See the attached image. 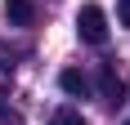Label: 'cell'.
<instances>
[{
  "instance_id": "cell-1",
  "label": "cell",
  "mask_w": 130,
  "mask_h": 125,
  "mask_svg": "<svg viewBox=\"0 0 130 125\" xmlns=\"http://www.w3.org/2000/svg\"><path fill=\"white\" fill-rule=\"evenodd\" d=\"M76 36L85 45H108V13L99 5H81L76 9Z\"/></svg>"
},
{
  "instance_id": "cell-2",
  "label": "cell",
  "mask_w": 130,
  "mask_h": 125,
  "mask_svg": "<svg viewBox=\"0 0 130 125\" xmlns=\"http://www.w3.org/2000/svg\"><path fill=\"white\" fill-rule=\"evenodd\" d=\"M99 98L103 103H126V76L117 72V62H99Z\"/></svg>"
},
{
  "instance_id": "cell-3",
  "label": "cell",
  "mask_w": 130,
  "mask_h": 125,
  "mask_svg": "<svg viewBox=\"0 0 130 125\" xmlns=\"http://www.w3.org/2000/svg\"><path fill=\"white\" fill-rule=\"evenodd\" d=\"M58 85H63V94H72V98H90V76L81 72V67H63V72H58Z\"/></svg>"
},
{
  "instance_id": "cell-4",
  "label": "cell",
  "mask_w": 130,
  "mask_h": 125,
  "mask_svg": "<svg viewBox=\"0 0 130 125\" xmlns=\"http://www.w3.org/2000/svg\"><path fill=\"white\" fill-rule=\"evenodd\" d=\"M5 18H9L13 27H31L36 23V5H31V0H9V5H5Z\"/></svg>"
},
{
  "instance_id": "cell-5",
  "label": "cell",
  "mask_w": 130,
  "mask_h": 125,
  "mask_svg": "<svg viewBox=\"0 0 130 125\" xmlns=\"http://www.w3.org/2000/svg\"><path fill=\"white\" fill-rule=\"evenodd\" d=\"M18 58H23V49L0 40V72H13V67H18Z\"/></svg>"
},
{
  "instance_id": "cell-6",
  "label": "cell",
  "mask_w": 130,
  "mask_h": 125,
  "mask_svg": "<svg viewBox=\"0 0 130 125\" xmlns=\"http://www.w3.org/2000/svg\"><path fill=\"white\" fill-rule=\"evenodd\" d=\"M50 125H85V116H81L76 107H58V112L50 116Z\"/></svg>"
},
{
  "instance_id": "cell-7",
  "label": "cell",
  "mask_w": 130,
  "mask_h": 125,
  "mask_svg": "<svg viewBox=\"0 0 130 125\" xmlns=\"http://www.w3.org/2000/svg\"><path fill=\"white\" fill-rule=\"evenodd\" d=\"M0 125H23V112L5 107V98H0Z\"/></svg>"
},
{
  "instance_id": "cell-8",
  "label": "cell",
  "mask_w": 130,
  "mask_h": 125,
  "mask_svg": "<svg viewBox=\"0 0 130 125\" xmlns=\"http://www.w3.org/2000/svg\"><path fill=\"white\" fill-rule=\"evenodd\" d=\"M117 23L130 27V0H117Z\"/></svg>"
},
{
  "instance_id": "cell-9",
  "label": "cell",
  "mask_w": 130,
  "mask_h": 125,
  "mask_svg": "<svg viewBox=\"0 0 130 125\" xmlns=\"http://www.w3.org/2000/svg\"><path fill=\"white\" fill-rule=\"evenodd\" d=\"M126 125H130V121H126Z\"/></svg>"
}]
</instances>
